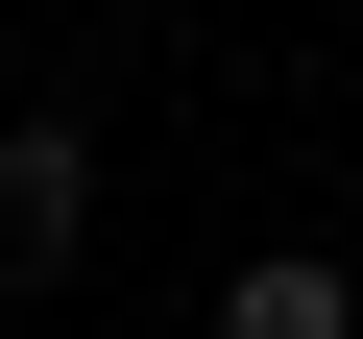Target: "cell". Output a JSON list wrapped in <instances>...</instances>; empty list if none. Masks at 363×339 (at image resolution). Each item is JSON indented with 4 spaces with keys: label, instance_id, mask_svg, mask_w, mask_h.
Listing matches in <instances>:
<instances>
[{
    "label": "cell",
    "instance_id": "7a4b0ae2",
    "mask_svg": "<svg viewBox=\"0 0 363 339\" xmlns=\"http://www.w3.org/2000/svg\"><path fill=\"white\" fill-rule=\"evenodd\" d=\"M218 339H363V267L267 243V267H218Z\"/></svg>",
    "mask_w": 363,
    "mask_h": 339
},
{
    "label": "cell",
    "instance_id": "6da1fadb",
    "mask_svg": "<svg viewBox=\"0 0 363 339\" xmlns=\"http://www.w3.org/2000/svg\"><path fill=\"white\" fill-rule=\"evenodd\" d=\"M73 243H97V121L49 97V121H0V291H49Z\"/></svg>",
    "mask_w": 363,
    "mask_h": 339
}]
</instances>
